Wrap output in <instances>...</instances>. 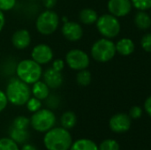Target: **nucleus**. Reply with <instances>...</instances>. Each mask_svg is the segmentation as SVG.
<instances>
[{
  "label": "nucleus",
  "mask_w": 151,
  "mask_h": 150,
  "mask_svg": "<svg viewBox=\"0 0 151 150\" xmlns=\"http://www.w3.org/2000/svg\"><path fill=\"white\" fill-rule=\"evenodd\" d=\"M42 2L43 6H44L46 9L52 10V8H54L55 5L57 4L58 0H42Z\"/></svg>",
  "instance_id": "72a5a7b5"
},
{
  "label": "nucleus",
  "mask_w": 151,
  "mask_h": 150,
  "mask_svg": "<svg viewBox=\"0 0 151 150\" xmlns=\"http://www.w3.org/2000/svg\"><path fill=\"white\" fill-rule=\"evenodd\" d=\"M61 32L63 36L70 42H77L83 36V29L81 24L75 21L64 22Z\"/></svg>",
  "instance_id": "9b49d317"
},
{
  "label": "nucleus",
  "mask_w": 151,
  "mask_h": 150,
  "mask_svg": "<svg viewBox=\"0 0 151 150\" xmlns=\"http://www.w3.org/2000/svg\"><path fill=\"white\" fill-rule=\"evenodd\" d=\"M65 62L72 70L81 71L88 67L90 59L88 55L82 50L73 49L66 53Z\"/></svg>",
  "instance_id": "6e6552de"
},
{
  "label": "nucleus",
  "mask_w": 151,
  "mask_h": 150,
  "mask_svg": "<svg viewBox=\"0 0 151 150\" xmlns=\"http://www.w3.org/2000/svg\"><path fill=\"white\" fill-rule=\"evenodd\" d=\"M56 120V115L50 109H40L33 113L30 118V125L37 132L46 133L54 127Z\"/></svg>",
  "instance_id": "423d86ee"
},
{
  "label": "nucleus",
  "mask_w": 151,
  "mask_h": 150,
  "mask_svg": "<svg viewBox=\"0 0 151 150\" xmlns=\"http://www.w3.org/2000/svg\"><path fill=\"white\" fill-rule=\"evenodd\" d=\"M31 34L28 30L25 28L16 30L12 36V43L17 50H23L27 49L31 43Z\"/></svg>",
  "instance_id": "ddd939ff"
},
{
  "label": "nucleus",
  "mask_w": 151,
  "mask_h": 150,
  "mask_svg": "<svg viewBox=\"0 0 151 150\" xmlns=\"http://www.w3.org/2000/svg\"><path fill=\"white\" fill-rule=\"evenodd\" d=\"M26 105H27V110L30 112L34 113V112L39 111L40 109H42V101L33 96V97H30V99L27 101Z\"/></svg>",
  "instance_id": "a878e982"
},
{
  "label": "nucleus",
  "mask_w": 151,
  "mask_h": 150,
  "mask_svg": "<svg viewBox=\"0 0 151 150\" xmlns=\"http://www.w3.org/2000/svg\"><path fill=\"white\" fill-rule=\"evenodd\" d=\"M144 109H145L146 112L148 113V115L151 117V95L146 99V101L144 103Z\"/></svg>",
  "instance_id": "f704fd0d"
},
{
  "label": "nucleus",
  "mask_w": 151,
  "mask_h": 150,
  "mask_svg": "<svg viewBox=\"0 0 151 150\" xmlns=\"http://www.w3.org/2000/svg\"><path fill=\"white\" fill-rule=\"evenodd\" d=\"M99 150H119V144L111 139L104 140L98 146Z\"/></svg>",
  "instance_id": "393cba45"
},
{
  "label": "nucleus",
  "mask_w": 151,
  "mask_h": 150,
  "mask_svg": "<svg viewBox=\"0 0 151 150\" xmlns=\"http://www.w3.org/2000/svg\"><path fill=\"white\" fill-rule=\"evenodd\" d=\"M0 150H20L18 143H16L11 138H1L0 139Z\"/></svg>",
  "instance_id": "5701e85b"
},
{
  "label": "nucleus",
  "mask_w": 151,
  "mask_h": 150,
  "mask_svg": "<svg viewBox=\"0 0 151 150\" xmlns=\"http://www.w3.org/2000/svg\"><path fill=\"white\" fill-rule=\"evenodd\" d=\"M29 125H30V119H28L25 116H19L16 118H14L12 122L13 127L22 130H27Z\"/></svg>",
  "instance_id": "b1692460"
},
{
  "label": "nucleus",
  "mask_w": 151,
  "mask_h": 150,
  "mask_svg": "<svg viewBox=\"0 0 151 150\" xmlns=\"http://www.w3.org/2000/svg\"><path fill=\"white\" fill-rule=\"evenodd\" d=\"M28 137H29V133L27 130L18 129L13 126H12V128L10 129V138L12 139L18 144H22L26 142Z\"/></svg>",
  "instance_id": "aec40b11"
},
{
  "label": "nucleus",
  "mask_w": 151,
  "mask_h": 150,
  "mask_svg": "<svg viewBox=\"0 0 151 150\" xmlns=\"http://www.w3.org/2000/svg\"><path fill=\"white\" fill-rule=\"evenodd\" d=\"M132 124V118L128 114L118 113L112 116L109 121L110 128L112 132L117 133H122L127 132Z\"/></svg>",
  "instance_id": "9d476101"
},
{
  "label": "nucleus",
  "mask_w": 151,
  "mask_h": 150,
  "mask_svg": "<svg viewBox=\"0 0 151 150\" xmlns=\"http://www.w3.org/2000/svg\"><path fill=\"white\" fill-rule=\"evenodd\" d=\"M43 144L47 150H69L73 144V138L67 129L53 127L45 133Z\"/></svg>",
  "instance_id": "f03ea898"
},
{
  "label": "nucleus",
  "mask_w": 151,
  "mask_h": 150,
  "mask_svg": "<svg viewBox=\"0 0 151 150\" xmlns=\"http://www.w3.org/2000/svg\"><path fill=\"white\" fill-rule=\"evenodd\" d=\"M8 103L9 102H8L7 96L5 95V92L0 90V112H2L7 107Z\"/></svg>",
  "instance_id": "473e14b6"
},
{
  "label": "nucleus",
  "mask_w": 151,
  "mask_h": 150,
  "mask_svg": "<svg viewBox=\"0 0 151 150\" xmlns=\"http://www.w3.org/2000/svg\"><path fill=\"white\" fill-rule=\"evenodd\" d=\"M15 72L17 77L27 85H33L40 80L43 73L42 65L32 58L19 61L16 65Z\"/></svg>",
  "instance_id": "7ed1b4c3"
},
{
  "label": "nucleus",
  "mask_w": 151,
  "mask_h": 150,
  "mask_svg": "<svg viewBox=\"0 0 151 150\" xmlns=\"http://www.w3.org/2000/svg\"><path fill=\"white\" fill-rule=\"evenodd\" d=\"M150 16H151V13H150Z\"/></svg>",
  "instance_id": "4c0bfd02"
},
{
  "label": "nucleus",
  "mask_w": 151,
  "mask_h": 150,
  "mask_svg": "<svg viewBox=\"0 0 151 150\" xmlns=\"http://www.w3.org/2000/svg\"><path fill=\"white\" fill-rule=\"evenodd\" d=\"M128 115L132 119H138L142 116V109L140 106H134L130 109Z\"/></svg>",
  "instance_id": "c756f323"
},
{
  "label": "nucleus",
  "mask_w": 151,
  "mask_h": 150,
  "mask_svg": "<svg viewBox=\"0 0 151 150\" xmlns=\"http://www.w3.org/2000/svg\"><path fill=\"white\" fill-rule=\"evenodd\" d=\"M107 7L111 14L119 18L129 14L133 4L131 0H109Z\"/></svg>",
  "instance_id": "f8f14e48"
},
{
  "label": "nucleus",
  "mask_w": 151,
  "mask_h": 150,
  "mask_svg": "<svg viewBox=\"0 0 151 150\" xmlns=\"http://www.w3.org/2000/svg\"><path fill=\"white\" fill-rule=\"evenodd\" d=\"M59 23L60 18L58 14L52 10L46 9L37 16L35 20V27L41 34L50 35L58 29Z\"/></svg>",
  "instance_id": "20e7f679"
},
{
  "label": "nucleus",
  "mask_w": 151,
  "mask_h": 150,
  "mask_svg": "<svg viewBox=\"0 0 151 150\" xmlns=\"http://www.w3.org/2000/svg\"><path fill=\"white\" fill-rule=\"evenodd\" d=\"M5 95L7 96L8 102L15 106L26 105L27 101L31 97V88L29 86L20 80L18 77H13L9 80Z\"/></svg>",
  "instance_id": "f257e3e1"
},
{
  "label": "nucleus",
  "mask_w": 151,
  "mask_h": 150,
  "mask_svg": "<svg viewBox=\"0 0 151 150\" xmlns=\"http://www.w3.org/2000/svg\"><path fill=\"white\" fill-rule=\"evenodd\" d=\"M80 21L85 25H92L96 22L98 19L97 12L91 8H85L80 11L79 14Z\"/></svg>",
  "instance_id": "a211bd4d"
},
{
  "label": "nucleus",
  "mask_w": 151,
  "mask_h": 150,
  "mask_svg": "<svg viewBox=\"0 0 151 150\" xmlns=\"http://www.w3.org/2000/svg\"><path fill=\"white\" fill-rule=\"evenodd\" d=\"M134 24L141 30L149 29L151 27V16L145 11H140L134 16Z\"/></svg>",
  "instance_id": "f3484780"
},
{
  "label": "nucleus",
  "mask_w": 151,
  "mask_h": 150,
  "mask_svg": "<svg viewBox=\"0 0 151 150\" xmlns=\"http://www.w3.org/2000/svg\"><path fill=\"white\" fill-rule=\"evenodd\" d=\"M46 103L50 109H56L59 104V98L56 95H49L46 99Z\"/></svg>",
  "instance_id": "7c9ffc66"
},
{
  "label": "nucleus",
  "mask_w": 151,
  "mask_h": 150,
  "mask_svg": "<svg viewBox=\"0 0 151 150\" xmlns=\"http://www.w3.org/2000/svg\"><path fill=\"white\" fill-rule=\"evenodd\" d=\"M17 0H0V10L3 11H11L14 8Z\"/></svg>",
  "instance_id": "c85d7f7f"
},
{
  "label": "nucleus",
  "mask_w": 151,
  "mask_h": 150,
  "mask_svg": "<svg viewBox=\"0 0 151 150\" xmlns=\"http://www.w3.org/2000/svg\"><path fill=\"white\" fill-rule=\"evenodd\" d=\"M135 46L130 38H122L116 43V50L122 56H129L134 51Z\"/></svg>",
  "instance_id": "dca6fc26"
},
{
  "label": "nucleus",
  "mask_w": 151,
  "mask_h": 150,
  "mask_svg": "<svg viewBox=\"0 0 151 150\" xmlns=\"http://www.w3.org/2000/svg\"><path fill=\"white\" fill-rule=\"evenodd\" d=\"M60 123H61L62 127H64L67 130L72 129L75 126V125L77 123V117H76L75 113L73 111H65L61 116Z\"/></svg>",
  "instance_id": "412c9836"
},
{
  "label": "nucleus",
  "mask_w": 151,
  "mask_h": 150,
  "mask_svg": "<svg viewBox=\"0 0 151 150\" xmlns=\"http://www.w3.org/2000/svg\"><path fill=\"white\" fill-rule=\"evenodd\" d=\"M132 4L139 11H145L151 8V0H131Z\"/></svg>",
  "instance_id": "bb28decb"
},
{
  "label": "nucleus",
  "mask_w": 151,
  "mask_h": 150,
  "mask_svg": "<svg viewBox=\"0 0 151 150\" xmlns=\"http://www.w3.org/2000/svg\"><path fill=\"white\" fill-rule=\"evenodd\" d=\"M141 44L145 51L151 53V33H148L142 36Z\"/></svg>",
  "instance_id": "cd10ccee"
},
{
  "label": "nucleus",
  "mask_w": 151,
  "mask_h": 150,
  "mask_svg": "<svg viewBox=\"0 0 151 150\" xmlns=\"http://www.w3.org/2000/svg\"><path fill=\"white\" fill-rule=\"evenodd\" d=\"M116 44L108 38H102L94 42L91 47V57L97 62L105 63L111 60L116 54Z\"/></svg>",
  "instance_id": "39448f33"
},
{
  "label": "nucleus",
  "mask_w": 151,
  "mask_h": 150,
  "mask_svg": "<svg viewBox=\"0 0 151 150\" xmlns=\"http://www.w3.org/2000/svg\"><path fill=\"white\" fill-rule=\"evenodd\" d=\"M20 150H37V149H36V148H35L34 145H32V144H25V145H23V147L21 148V149Z\"/></svg>",
  "instance_id": "e433bc0d"
},
{
  "label": "nucleus",
  "mask_w": 151,
  "mask_h": 150,
  "mask_svg": "<svg viewBox=\"0 0 151 150\" xmlns=\"http://www.w3.org/2000/svg\"><path fill=\"white\" fill-rule=\"evenodd\" d=\"M92 76L88 70L84 69L78 71V73L76 75V81L77 83L81 87H87L91 83Z\"/></svg>",
  "instance_id": "4be33fe9"
},
{
  "label": "nucleus",
  "mask_w": 151,
  "mask_h": 150,
  "mask_svg": "<svg viewBox=\"0 0 151 150\" xmlns=\"http://www.w3.org/2000/svg\"><path fill=\"white\" fill-rule=\"evenodd\" d=\"M65 62L63 60V59H56L53 61L52 63V68L58 72H62L65 68Z\"/></svg>",
  "instance_id": "2f4dec72"
},
{
  "label": "nucleus",
  "mask_w": 151,
  "mask_h": 150,
  "mask_svg": "<svg viewBox=\"0 0 151 150\" xmlns=\"http://www.w3.org/2000/svg\"><path fill=\"white\" fill-rule=\"evenodd\" d=\"M4 25H5V16L4 11L0 10V32L3 30Z\"/></svg>",
  "instance_id": "c9c22d12"
},
{
  "label": "nucleus",
  "mask_w": 151,
  "mask_h": 150,
  "mask_svg": "<svg viewBox=\"0 0 151 150\" xmlns=\"http://www.w3.org/2000/svg\"><path fill=\"white\" fill-rule=\"evenodd\" d=\"M43 81L47 84V86L50 89H56L62 86L64 78L61 72H58L54 70L52 67L48 68L43 73Z\"/></svg>",
  "instance_id": "4468645a"
},
{
  "label": "nucleus",
  "mask_w": 151,
  "mask_h": 150,
  "mask_svg": "<svg viewBox=\"0 0 151 150\" xmlns=\"http://www.w3.org/2000/svg\"><path fill=\"white\" fill-rule=\"evenodd\" d=\"M54 53L52 49L45 43H39L35 45L31 51V58L39 65H47L52 61Z\"/></svg>",
  "instance_id": "1a4fd4ad"
},
{
  "label": "nucleus",
  "mask_w": 151,
  "mask_h": 150,
  "mask_svg": "<svg viewBox=\"0 0 151 150\" xmlns=\"http://www.w3.org/2000/svg\"><path fill=\"white\" fill-rule=\"evenodd\" d=\"M69 150H99L98 146L89 139H80L74 141Z\"/></svg>",
  "instance_id": "6ab92c4d"
},
{
  "label": "nucleus",
  "mask_w": 151,
  "mask_h": 150,
  "mask_svg": "<svg viewBox=\"0 0 151 150\" xmlns=\"http://www.w3.org/2000/svg\"><path fill=\"white\" fill-rule=\"evenodd\" d=\"M96 24L98 32L108 39L116 37L120 32V24L118 18L111 13L98 17Z\"/></svg>",
  "instance_id": "0eeeda50"
},
{
  "label": "nucleus",
  "mask_w": 151,
  "mask_h": 150,
  "mask_svg": "<svg viewBox=\"0 0 151 150\" xmlns=\"http://www.w3.org/2000/svg\"><path fill=\"white\" fill-rule=\"evenodd\" d=\"M50 88L43 80H38L32 85L31 93L34 97L42 101L46 100L50 95Z\"/></svg>",
  "instance_id": "2eb2a0df"
}]
</instances>
